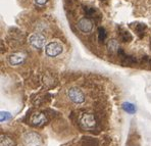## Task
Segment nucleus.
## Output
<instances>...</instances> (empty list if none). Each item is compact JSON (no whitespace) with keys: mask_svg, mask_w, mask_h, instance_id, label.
Listing matches in <instances>:
<instances>
[{"mask_svg":"<svg viewBox=\"0 0 151 146\" xmlns=\"http://www.w3.org/2000/svg\"><path fill=\"white\" fill-rule=\"evenodd\" d=\"M84 11H85V13H86L87 16H94L95 9L93 7H85Z\"/></svg>","mask_w":151,"mask_h":146,"instance_id":"4468645a","label":"nucleus"},{"mask_svg":"<svg viewBox=\"0 0 151 146\" xmlns=\"http://www.w3.org/2000/svg\"><path fill=\"white\" fill-rule=\"evenodd\" d=\"M30 123L33 126L41 127L47 123V118L45 116V114H43V112H36V114H32Z\"/></svg>","mask_w":151,"mask_h":146,"instance_id":"0eeeda50","label":"nucleus"},{"mask_svg":"<svg viewBox=\"0 0 151 146\" xmlns=\"http://www.w3.org/2000/svg\"><path fill=\"white\" fill-rule=\"evenodd\" d=\"M35 3L38 4V5H44L48 2V0H34Z\"/></svg>","mask_w":151,"mask_h":146,"instance_id":"f3484780","label":"nucleus"},{"mask_svg":"<svg viewBox=\"0 0 151 146\" xmlns=\"http://www.w3.org/2000/svg\"><path fill=\"white\" fill-rule=\"evenodd\" d=\"M123 108L125 111L129 112V114H134L136 111V106L134 104L130 103V102H125L123 104Z\"/></svg>","mask_w":151,"mask_h":146,"instance_id":"9d476101","label":"nucleus"},{"mask_svg":"<svg viewBox=\"0 0 151 146\" xmlns=\"http://www.w3.org/2000/svg\"><path fill=\"white\" fill-rule=\"evenodd\" d=\"M79 126L85 131H94L98 127V122L94 114H82L79 116Z\"/></svg>","mask_w":151,"mask_h":146,"instance_id":"f257e3e1","label":"nucleus"},{"mask_svg":"<svg viewBox=\"0 0 151 146\" xmlns=\"http://www.w3.org/2000/svg\"><path fill=\"white\" fill-rule=\"evenodd\" d=\"M22 142L25 146H41L42 139L37 133L29 132L22 136Z\"/></svg>","mask_w":151,"mask_h":146,"instance_id":"7ed1b4c3","label":"nucleus"},{"mask_svg":"<svg viewBox=\"0 0 151 146\" xmlns=\"http://www.w3.org/2000/svg\"><path fill=\"white\" fill-rule=\"evenodd\" d=\"M106 39V32L103 28H99L98 29V40L100 42H103V41Z\"/></svg>","mask_w":151,"mask_h":146,"instance_id":"f8f14e48","label":"nucleus"},{"mask_svg":"<svg viewBox=\"0 0 151 146\" xmlns=\"http://www.w3.org/2000/svg\"><path fill=\"white\" fill-rule=\"evenodd\" d=\"M29 43L34 48L41 49L46 44V38L42 34H40V33H33L29 37Z\"/></svg>","mask_w":151,"mask_h":146,"instance_id":"39448f33","label":"nucleus"},{"mask_svg":"<svg viewBox=\"0 0 151 146\" xmlns=\"http://www.w3.org/2000/svg\"><path fill=\"white\" fill-rule=\"evenodd\" d=\"M14 143L11 138L5 136V135H1V140H0V146H13Z\"/></svg>","mask_w":151,"mask_h":146,"instance_id":"1a4fd4ad","label":"nucleus"},{"mask_svg":"<svg viewBox=\"0 0 151 146\" xmlns=\"http://www.w3.org/2000/svg\"><path fill=\"white\" fill-rule=\"evenodd\" d=\"M9 118H10V114H8V112H3V111H2L1 112V118H0V121H1V122H3V121L8 120Z\"/></svg>","mask_w":151,"mask_h":146,"instance_id":"dca6fc26","label":"nucleus"},{"mask_svg":"<svg viewBox=\"0 0 151 146\" xmlns=\"http://www.w3.org/2000/svg\"><path fill=\"white\" fill-rule=\"evenodd\" d=\"M107 48L110 50L111 52L119 50V43H117V41L114 40V39H112V40H109L108 43H107Z\"/></svg>","mask_w":151,"mask_h":146,"instance_id":"9b49d317","label":"nucleus"},{"mask_svg":"<svg viewBox=\"0 0 151 146\" xmlns=\"http://www.w3.org/2000/svg\"><path fill=\"white\" fill-rule=\"evenodd\" d=\"M67 96L72 102L76 104H81L85 101V95L83 91L80 90L79 88H76V87L70 88L67 91Z\"/></svg>","mask_w":151,"mask_h":146,"instance_id":"20e7f679","label":"nucleus"},{"mask_svg":"<svg viewBox=\"0 0 151 146\" xmlns=\"http://www.w3.org/2000/svg\"><path fill=\"white\" fill-rule=\"evenodd\" d=\"M77 27H78V29L82 33L88 34V33H90L93 30V23L89 18H83L78 22Z\"/></svg>","mask_w":151,"mask_h":146,"instance_id":"423d86ee","label":"nucleus"},{"mask_svg":"<svg viewBox=\"0 0 151 146\" xmlns=\"http://www.w3.org/2000/svg\"><path fill=\"white\" fill-rule=\"evenodd\" d=\"M121 38H122V40H123L124 42H129V41L132 40V36L130 35V33H128V32H123V33H122Z\"/></svg>","mask_w":151,"mask_h":146,"instance_id":"ddd939ff","label":"nucleus"},{"mask_svg":"<svg viewBox=\"0 0 151 146\" xmlns=\"http://www.w3.org/2000/svg\"><path fill=\"white\" fill-rule=\"evenodd\" d=\"M145 25H137V26L135 27V30L136 32H137V34H141V33L144 32V29H145Z\"/></svg>","mask_w":151,"mask_h":146,"instance_id":"2eb2a0df","label":"nucleus"},{"mask_svg":"<svg viewBox=\"0 0 151 146\" xmlns=\"http://www.w3.org/2000/svg\"><path fill=\"white\" fill-rule=\"evenodd\" d=\"M63 51V45L58 41H52L48 43L45 47V52L49 57H55L58 56Z\"/></svg>","mask_w":151,"mask_h":146,"instance_id":"f03ea898","label":"nucleus"},{"mask_svg":"<svg viewBox=\"0 0 151 146\" xmlns=\"http://www.w3.org/2000/svg\"><path fill=\"white\" fill-rule=\"evenodd\" d=\"M26 59V55L22 52H16V53H12L11 55H9L8 57V62L10 66H18L24 62V60Z\"/></svg>","mask_w":151,"mask_h":146,"instance_id":"6e6552de","label":"nucleus"}]
</instances>
